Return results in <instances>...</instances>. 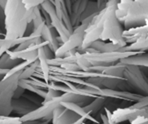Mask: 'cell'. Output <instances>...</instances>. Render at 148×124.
I'll list each match as a JSON object with an SVG mask.
<instances>
[{
	"label": "cell",
	"instance_id": "cell-1",
	"mask_svg": "<svg viewBox=\"0 0 148 124\" xmlns=\"http://www.w3.org/2000/svg\"><path fill=\"white\" fill-rule=\"evenodd\" d=\"M34 10H27L23 2L7 1L5 8V39L15 40L25 36L28 23L33 21Z\"/></svg>",
	"mask_w": 148,
	"mask_h": 124
},
{
	"label": "cell",
	"instance_id": "cell-2",
	"mask_svg": "<svg viewBox=\"0 0 148 124\" xmlns=\"http://www.w3.org/2000/svg\"><path fill=\"white\" fill-rule=\"evenodd\" d=\"M119 2H107L106 16L103 24V30L99 39L104 41H109L110 43L123 47L126 45L123 37V29L121 23L116 16V10Z\"/></svg>",
	"mask_w": 148,
	"mask_h": 124
},
{
	"label": "cell",
	"instance_id": "cell-3",
	"mask_svg": "<svg viewBox=\"0 0 148 124\" xmlns=\"http://www.w3.org/2000/svg\"><path fill=\"white\" fill-rule=\"evenodd\" d=\"M21 73L4 78L0 81V115L9 116L12 112V102L15 91L18 86Z\"/></svg>",
	"mask_w": 148,
	"mask_h": 124
},
{
	"label": "cell",
	"instance_id": "cell-4",
	"mask_svg": "<svg viewBox=\"0 0 148 124\" xmlns=\"http://www.w3.org/2000/svg\"><path fill=\"white\" fill-rule=\"evenodd\" d=\"M123 78L126 80L131 90L135 91L137 95L148 96V79L140 69V67L126 65Z\"/></svg>",
	"mask_w": 148,
	"mask_h": 124
},
{
	"label": "cell",
	"instance_id": "cell-5",
	"mask_svg": "<svg viewBox=\"0 0 148 124\" xmlns=\"http://www.w3.org/2000/svg\"><path fill=\"white\" fill-rule=\"evenodd\" d=\"M87 25L81 24L76 29H73L72 34L69 36L66 41L62 44L58 48V50L55 52V58H60L63 55H66L70 51L73 50L76 48L82 47L84 41L85 30L87 28Z\"/></svg>",
	"mask_w": 148,
	"mask_h": 124
},
{
	"label": "cell",
	"instance_id": "cell-6",
	"mask_svg": "<svg viewBox=\"0 0 148 124\" xmlns=\"http://www.w3.org/2000/svg\"><path fill=\"white\" fill-rule=\"evenodd\" d=\"M42 10L49 15L51 21V25L56 30L57 33L60 36L62 44L68 40L69 36H71V32L68 30L62 21L60 20L56 14L55 6L51 1H45L42 3L40 5Z\"/></svg>",
	"mask_w": 148,
	"mask_h": 124
},
{
	"label": "cell",
	"instance_id": "cell-7",
	"mask_svg": "<svg viewBox=\"0 0 148 124\" xmlns=\"http://www.w3.org/2000/svg\"><path fill=\"white\" fill-rule=\"evenodd\" d=\"M12 112L18 115L20 117L24 116L30 112H33L39 106L32 103L24 97H21L19 99H13L12 102Z\"/></svg>",
	"mask_w": 148,
	"mask_h": 124
},
{
	"label": "cell",
	"instance_id": "cell-8",
	"mask_svg": "<svg viewBox=\"0 0 148 124\" xmlns=\"http://www.w3.org/2000/svg\"><path fill=\"white\" fill-rule=\"evenodd\" d=\"M41 38L44 41L47 43V46L55 54V52L60 47L59 42L58 41V33L56 30L52 25H45L42 30Z\"/></svg>",
	"mask_w": 148,
	"mask_h": 124
},
{
	"label": "cell",
	"instance_id": "cell-9",
	"mask_svg": "<svg viewBox=\"0 0 148 124\" xmlns=\"http://www.w3.org/2000/svg\"><path fill=\"white\" fill-rule=\"evenodd\" d=\"M125 65H134V66L148 67V54L143 52L136 54L134 55L126 58L120 60Z\"/></svg>",
	"mask_w": 148,
	"mask_h": 124
},
{
	"label": "cell",
	"instance_id": "cell-10",
	"mask_svg": "<svg viewBox=\"0 0 148 124\" xmlns=\"http://www.w3.org/2000/svg\"><path fill=\"white\" fill-rule=\"evenodd\" d=\"M106 102V99L102 97L99 96L93 99L89 105L84 107L85 110L89 112L91 115L95 117V115L102 109H104Z\"/></svg>",
	"mask_w": 148,
	"mask_h": 124
},
{
	"label": "cell",
	"instance_id": "cell-11",
	"mask_svg": "<svg viewBox=\"0 0 148 124\" xmlns=\"http://www.w3.org/2000/svg\"><path fill=\"white\" fill-rule=\"evenodd\" d=\"M126 65L119 62L110 65L109 66H106L102 71V73L105 75L116 78H123V72Z\"/></svg>",
	"mask_w": 148,
	"mask_h": 124
},
{
	"label": "cell",
	"instance_id": "cell-12",
	"mask_svg": "<svg viewBox=\"0 0 148 124\" xmlns=\"http://www.w3.org/2000/svg\"><path fill=\"white\" fill-rule=\"evenodd\" d=\"M22 62L21 60H12L8 53H5L0 57V68L4 70H10Z\"/></svg>",
	"mask_w": 148,
	"mask_h": 124
},
{
	"label": "cell",
	"instance_id": "cell-13",
	"mask_svg": "<svg viewBox=\"0 0 148 124\" xmlns=\"http://www.w3.org/2000/svg\"><path fill=\"white\" fill-rule=\"evenodd\" d=\"M39 63L38 60L28 65L20 74V80H28V78H31L36 71L37 68H39Z\"/></svg>",
	"mask_w": 148,
	"mask_h": 124
},
{
	"label": "cell",
	"instance_id": "cell-14",
	"mask_svg": "<svg viewBox=\"0 0 148 124\" xmlns=\"http://www.w3.org/2000/svg\"><path fill=\"white\" fill-rule=\"evenodd\" d=\"M0 124H23L21 117L0 115Z\"/></svg>",
	"mask_w": 148,
	"mask_h": 124
},
{
	"label": "cell",
	"instance_id": "cell-15",
	"mask_svg": "<svg viewBox=\"0 0 148 124\" xmlns=\"http://www.w3.org/2000/svg\"><path fill=\"white\" fill-rule=\"evenodd\" d=\"M105 112H101L100 114V121L102 122L101 124H120L114 122L111 118V112L104 108Z\"/></svg>",
	"mask_w": 148,
	"mask_h": 124
},
{
	"label": "cell",
	"instance_id": "cell-16",
	"mask_svg": "<svg viewBox=\"0 0 148 124\" xmlns=\"http://www.w3.org/2000/svg\"><path fill=\"white\" fill-rule=\"evenodd\" d=\"M5 10L0 6V28L5 33Z\"/></svg>",
	"mask_w": 148,
	"mask_h": 124
},
{
	"label": "cell",
	"instance_id": "cell-17",
	"mask_svg": "<svg viewBox=\"0 0 148 124\" xmlns=\"http://www.w3.org/2000/svg\"><path fill=\"white\" fill-rule=\"evenodd\" d=\"M85 121H86V119L84 118H82L81 117L80 118H79V119L77 120L76 121H75L74 123H73L72 124H84L85 123Z\"/></svg>",
	"mask_w": 148,
	"mask_h": 124
},
{
	"label": "cell",
	"instance_id": "cell-18",
	"mask_svg": "<svg viewBox=\"0 0 148 124\" xmlns=\"http://www.w3.org/2000/svg\"><path fill=\"white\" fill-rule=\"evenodd\" d=\"M9 71V70H4V69H1L0 68V75H5Z\"/></svg>",
	"mask_w": 148,
	"mask_h": 124
},
{
	"label": "cell",
	"instance_id": "cell-19",
	"mask_svg": "<svg viewBox=\"0 0 148 124\" xmlns=\"http://www.w3.org/2000/svg\"><path fill=\"white\" fill-rule=\"evenodd\" d=\"M4 40H5V38H0V49H1V47H2V45H3Z\"/></svg>",
	"mask_w": 148,
	"mask_h": 124
},
{
	"label": "cell",
	"instance_id": "cell-20",
	"mask_svg": "<svg viewBox=\"0 0 148 124\" xmlns=\"http://www.w3.org/2000/svg\"><path fill=\"white\" fill-rule=\"evenodd\" d=\"M4 77H5V75H0V81H2V79L4 78Z\"/></svg>",
	"mask_w": 148,
	"mask_h": 124
},
{
	"label": "cell",
	"instance_id": "cell-21",
	"mask_svg": "<svg viewBox=\"0 0 148 124\" xmlns=\"http://www.w3.org/2000/svg\"><path fill=\"white\" fill-rule=\"evenodd\" d=\"M84 124H89V123H84Z\"/></svg>",
	"mask_w": 148,
	"mask_h": 124
}]
</instances>
